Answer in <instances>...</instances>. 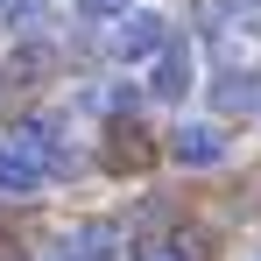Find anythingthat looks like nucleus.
<instances>
[{
    "mask_svg": "<svg viewBox=\"0 0 261 261\" xmlns=\"http://www.w3.org/2000/svg\"><path fill=\"white\" fill-rule=\"evenodd\" d=\"M113 49H120V57H163V49H170V14L134 7L127 21H113Z\"/></svg>",
    "mask_w": 261,
    "mask_h": 261,
    "instance_id": "obj_1",
    "label": "nucleus"
},
{
    "mask_svg": "<svg viewBox=\"0 0 261 261\" xmlns=\"http://www.w3.org/2000/svg\"><path fill=\"white\" fill-rule=\"evenodd\" d=\"M57 261H120V226L113 219H78L57 240Z\"/></svg>",
    "mask_w": 261,
    "mask_h": 261,
    "instance_id": "obj_2",
    "label": "nucleus"
},
{
    "mask_svg": "<svg viewBox=\"0 0 261 261\" xmlns=\"http://www.w3.org/2000/svg\"><path fill=\"white\" fill-rule=\"evenodd\" d=\"M163 148H170L176 163L205 170V163H219V155H226V127H219V120H184V127H170V141H163Z\"/></svg>",
    "mask_w": 261,
    "mask_h": 261,
    "instance_id": "obj_3",
    "label": "nucleus"
},
{
    "mask_svg": "<svg viewBox=\"0 0 261 261\" xmlns=\"http://www.w3.org/2000/svg\"><path fill=\"white\" fill-rule=\"evenodd\" d=\"M43 176H49V170L29 155V148L0 141V191H7V198H36V191H43Z\"/></svg>",
    "mask_w": 261,
    "mask_h": 261,
    "instance_id": "obj_4",
    "label": "nucleus"
},
{
    "mask_svg": "<svg viewBox=\"0 0 261 261\" xmlns=\"http://www.w3.org/2000/svg\"><path fill=\"white\" fill-rule=\"evenodd\" d=\"M191 78H198V71H191V49H163V57H155V78H148V92H155V99H184V92H191Z\"/></svg>",
    "mask_w": 261,
    "mask_h": 261,
    "instance_id": "obj_5",
    "label": "nucleus"
},
{
    "mask_svg": "<svg viewBox=\"0 0 261 261\" xmlns=\"http://www.w3.org/2000/svg\"><path fill=\"white\" fill-rule=\"evenodd\" d=\"M212 106H219V113H254V106H261V78H254V71H226V78L212 85Z\"/></svg>",
    "mask_w": 261,
    "mask_h": 261,
    "instance_id": "obj_6",
    "label": "nucleus"
},
{
    "mask_svg": "<svg viewBox=\"0 0 261 261\" xmlns=\"http://www.w3.org/2000/svg\"><path fill=\"white\" fill-rule=\"evenodd\" d=\"M49 64H57V57H49L43 43H21L14 57H7V71H0V78H7V85H43V78H49Z\"/></svg>",
    "mask_w": 261,
    "mask_h": 261,
    "instance_id": "obj_7",
    "label": "nucleus"
},
{
    "mask_svg": "<svg viewBox=\"0 0 261 261\" xmlns=\"http://www.w3.org/2000/svg\"><path fill=\"white\" fill-rule=\"evenodd\" d=\"M92 106H106V113H134L141 92H134V85H92Z\"/></svg>",
    "mask_w": 261,
    "mask_h": 261,
    "instance_id": "obj_8",
    "label": "nucleus"
},
{
    "mask_svg": "<svg viewBox=\"0 0 261 261\" xmlns=\"http://www.w3.org/2000/svg\"><path fill=\"white\" fill-rule=\"evenodd\" d=\"M78 14H85V21H127L134 0H78Z\"/></svg>",
    "mask_w": 261,
    "mask_h": 261,
    "instance_id": "obj_9",
    "label": "nucleus"
},
{
    "mask_svg": "<svg viewBox=\"0 0 261 261\" xmlns=\"http://www.w3.org/2000/svg\"><path fill=\"white\" fill-rule=\"evenodd\" d=\"M198 14L219 21V14H261V0H198Z\"/></svg>",
    "mask_w": 261,
    "mask_h": 261,
    "instance_id": "obj_10",
    "label": "nucleus"
},
{
    "mask_svg": "<svg viewBox=\"0 0 261 261\" xmlns=\"http://www.w3.org/2000/svg\"><path fill=\"white\" fill-rule=\"evenodd\" d=\"M134 261H191V254H184L176 240H141V247H134Z\"/></svg>",
    "mask_w": 261,
    "mask_h": 261,
    "instance_id": "obj_11",
    "label": "nucleus"
},
{
    "mask_svg": "<svg viewBox=\"0 0 261 261\" xmlns=\"http://www.w3.org/2000/svg\"><path fill=\"white\" fill-rule=\"evenodd\" d=\"M43 21H49V7H43V0H21V7H14V29H29V36H36Z\"/></svg>",
    "mask_w": 261,
    "mask_h": 261,
    "instance_id": "obj_12",
    "label": "nucleus"
},
{
    "mask_svg": "<svg viewBox=\"0 0 261 261\" xmlns=\"http://www.w3.org/2000/svg\"><path fill=\"white\" fill-rule=\"evenodd\" d=\"M7 7H14V0H7Z\"/></svg>",
    "mask_w": 261,
    "mask_h": 261,
    "instance_id": "obj_13",
    "label": "nucleus"
}]
</instances>
